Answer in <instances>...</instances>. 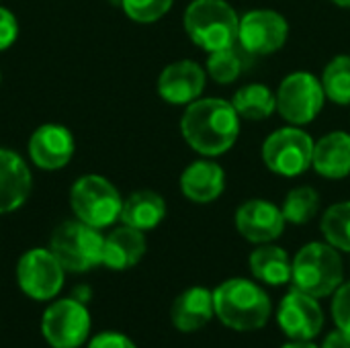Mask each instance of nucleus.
Returning a JSON list of instances; mask_svg holds the SVG:
<instances>
[{"instance_id": "nucleus-1", "label": "nucleus", "mask_w": 350, "mask_h": 348, "mask_svg": "<svg viewBox=\"0 0 350 348\" xmlns=\"http://www.w3.org/2000/svg\"><path fill=\"white\" fill-rule=\"evenodd\" d=\"M185 142L201 156H221L238 139L240 115L221 98H197L180 119Z\"/></svg>"}, {"instance_id": "nucleus-2", "label": "nucleus", "mask_w": 350, "mask_h": 348, "mask_svg": "<svg viewBox=\"0 0 350 348\" xmlns=\"http://www.w3.org/2000/svg\"><path fill=\"white\" fill-rule=\"evenodd\" d=\"M215 316L238 332L260 330L271 318L269 293L248 279H228L213 291Z\"/></svg>"}, {"instance_id": "nucleus-3", "label": "nucleus", "mask_w": 350, "mask_h": 348, "mask_svg": "<svg viewBox=\"0 0 350 348\" xmlns=\"http://www.w3.org/2000/svg\"><path fill=\"white\" fill-rule=\"evenodd\" d=\"M345 281V267L338 250L328 242H310L293 258L291 283L316 299L332 295Z\"/></svg>"}, {"instance_id": "nucleus-4", "label": "nucleus", "mask_w": 350, "mask_h": 348, "mask_svg": "<svg viewBox=\"0 0 350 348\" xmlns=\"http://www.w3.org/2000/svg\"><path fill=\"white\" fill-rule=\"evenodd\" d=\"M240 16L226 0H193L185 10V31L195 45L217 51L238 41Z\"/></svg>"}, {"instance_id": "nucleus-5", "label": "nucleus", "mask_w": 350, "mask_h": 348, "mask_svg": "<svg viewBox=\"0 0 350 348\" xmlns=\"http://www.w3.org/2000/svg\"><path fill=\"white\" fill-rule=\"evenodd\" d=\"M105 236L100 230L80 222L59 224L49 240V250L55 254L66 273H88L103 265Z\"/></svg>"}, {"instance_id": "nucleus-6", "label": "nucleus", "mask_w": 350, "mask_h": 348, "mask_svg": "<svg viewBox=\"0 0 350 348\" xmlns=\"http://www.w3.org/2000/svg\"><path fill=\"white\" fill-rule=\"evenodd\" d=\"M70 205L76 219L105 230L119 222L123 197L105 176L84 174L70 189Z\"/></svg>"}, {"instance_id": "nucleus-7", "label": "nucleus", "mask_w": 350, "mask_h": 348, "mask_svg": "<svg viewBox=\"0 0 350 348\" xmlns=\"http://www.w3.org/2000/svg\"><path fill=\"white\" fill-rule=\"evenodd\" d=\"M41 336L51 348H80L88 343L92 318L88 306L74 299H53L41 314Z\"/></svg>"}, {"instance_id": "nucleus-8", "label": "nucleus", "mask_w": 350, "mask_h": 348, "mask_svg": "<svg viewBox=\"0 0 350 348\" xmlns=\"http://www.w3.org/2000/svg\"><path fill=\"white\" fill-rule=\"evenodd\" d=\"M64 281L66 269L49 248H31L16 263L18 289L33 302H53Z\"/></svg>"}, {"instance_id": "nucleus-9", "label": "nucleus", "mask_w": 350, "mask_h": 348, "mask_svg": "<svg viewBox=\"0 0 350 348\" xmlns=\"http://www.w3.org/2000/svg\"><path fill=\"white\" fill-rule=\"evenodd\" d=\"M314 139L299 127L273 131L262 144L265 166L279 176H299L312 166Z\"/></svg>"}, {"instance_id": "nucleus-10", "label": "nucleus", "mask_w": 350, "mask_h": 348, "mask_svg": "<svg viewBox=\"0 0 350 348\" xmlns=\"http://www.w3.org/2000/svg\"><path fill=\"white\" fill-rule=\"evenodd\" d=\"M326 101L322 82L310 72L289 74L277 90V111L291 125H306L318 117Z\"/></svg>"}, {"instance_id": "nucleus-11", "label": "nucleus", "mask_w": 350, "mask_h": 348, "mask_svg": "<svg viewBox=\"0 0 350 348\" xmlns=\"http://www.w3.org/2000/svg\"><path fill=\"white\" fill-rule=\"evenodd\" d=\"M289 35V25L277 10H250L240 16L238 41L252 55H269L279 51Z\"/></svg>"}, {"instance_id": "nucleus-12", "label": "nucleus", "mask_w": 350, "mask_h": 348, "mask_svg": "<svg viewBox=\"0 0 350 348\" xmlns=\"http://www.w3.org/2000/svg\"><path fill=\"white\" fill-rule=\"evenodd\" d=\"M277 322L291 340H312L324 326V312L316 297L291 289L279 304Z\"/></svg>"}, {"instance_id": "nucleus-13", "label": "nucleus", "mask_w": 350, "mask_h": 348, "mask_svg": "<svg viewBox=\"0 0 350 348\" xmlns=\"http://www.w3.org/2000/svg\"><path fill=\"white\" fill-rule=\"evenodd\" d=\"M76 150L74 135L68 127L57 123H45L37 127L29 137L31 162L41 170H59L68 166Z\"/></svg>"}, {"instance_id": "nucleus-14", "label": "nucleus", "mask_w": 350, "mask_h": 348, "mask_svg": "<svg viewBox=\"0 0 350 348\" xmlns=\"http://www.w3.org/2000/svg\"><path fill=\"white\" fill-rule=\"evenodd\" d=\"M236 228L252 244H271L283 234L285 217L277 205L265 199H250L238 207Z\"/></svg>"}, {"instance_id": "nucleus-15", "label": "nucleus", "mask_w": 350, "mask_h": 348, "mask_svg": "<svg viewBox=\"0 0 350 348\" xmlns=\"http://www.w3.org/2000/svg\"><path fill=\"white\" fill-rule=\"evenodd\" d=\"M205 88V70L193 59L168 64L158 78V94L170 105H191Z\"/></svg>"}, {"instance_id": "nucleus-16", "label": "nucleus", "mask_w": 350, "mask_h": 348, "mask_svg": "<svg viewBox=\"0 0 350 348\" xmlns=\"http://www.w3.org/2000/svg\"><path fill=\"white\" fill-rule=\"evenodd\" d=\"M33 176L27 162L12 150L0 148V215L25 205L31 195Z\"/></svg>"}, {"instance_id": "nucleus-17", "label": "nucleus", "mask_w": 350, "mask_h": 348, "mask_svg": "<svg viewBox=\"0 0 350 348\" xmlns=\"http://www.w3.org/2000/svg\"><path fill=\"white\" fill-rule=\"evenodd\" d=\"M146 250H148V242L144 232L123 224L105 236L103 267L111 271L133 269L146 256Z\"/></svg>"}, {"instance_id": "nucleus-18", "label": "nucleus", "mask_w": 350, "mask_h": 348, "mask_svg": "<svg viewBox=\"0 0 350 348\" xmlns=\"http://www.w3.org/2000/svg\"><path fill=\"white\" fill-rule=\"evenodd\" d=\"M213 316H215L213 291L205 287H191L183 291L170 308L172 326L180 332H197L205 328Z\"/></svg>"}, {"instance_id": "nucleus-19", "label": "nucleus", "mask_w": 350, "mask_h": 348, "mask_svg": "<svg viewBox=\"0 0 350 348\" xmlns=\"http://www.w3.org/2000/svg\"><path fill=\"white\" fill-rule=\"evenodd\" d=\"M226 189V172L211 160H197L180 174V191L193 203H211Z\"/></svg>"}, {"instance_id": "nucleus-20", "label": "nucleus", "mask_w": 350, "mask_h": 348, "mask_svg": "<svg viewBox=\"0 0 350 348\" xmlns=\"http://www.w3.org/2000/svg\"><path fill=\"white\" fill-rule=\"evenodd\" d=\"M312 166L324 178H347L350 174V133L332 131L314 144Z\"/></svg>"}, {"instance_id": "nucleus-21", "label": "nucleus", "mask_w": 350, "mask_h": 348, "mask_svg": "<svg viewBox=\"0 0 350 348\" xmlns=\"http://www.w3.org/2000/svg\"><path fill=\"white\" fill-rule=\"evenodd\" d=\"M164 215L166 201L162 199V195L154 191H135L127 199H123L119 222L139 232H148L158 228Z\"/></svg>"}, {"instance_id": "nucleus-22", "label": "nucleus", "mask_w": 350, "mask_h": 348, "mask_svg": "<svg viewBox=\"0 0 350 348\" xmlns=\"http://www.w3.org/2000/svg\"><path fill=\"white\" fill-rule=\"evenodd\" d=\"M250 273L265 285H285L291 281L293 260L289 254L275 244H260L248 258Z\"/></svg>"}, {"instance_id": "nucleus-23", "label": "nucleus", "mask_w": 350, "mask_h": 348, "mask_svg": "<svg viewBox=\"0 0 350 348\" xmlns=\"http://www.w3.org/2000/svg\"><path fill=\"white\" fill-rule=\"evenodd\" d=\"M256 55L246 51L240 41H236L230 47L211 51L207 57V72L209 76L219 84H232L238 78H242L252 66Z\"/></svg>"}, {"instance_id": "nucleus-24", "label": "nucleus", "mask_w": 350, "mask_h": 348, "mask_svg": "<svg viewBox=\"0 0 350 348\" xmlns=\"http://www.w3.org/2000/svg\"><path fill=\"white\" fill-rule=\"evenodd\" d=\"M232 105L242 119L262 121L277 111V94L262 84H246L236 90Z\"/></svg>"}, {"instance_id": "nucleus-25", "label": "nucleus", "mask_w": 350, "mask_h": 348, "mask_svg": "<svg viewBox=\"0 0 350 348\" xmlns=\"http://www.w3.org/2000/svg\"><path fill=\"white\" fill-rule=\"evenodd\" d=\"M320 209V193L312 187H295L287 193L283 201V217L289 224L304 226L310 224Z\"/></svg>"}, {"instance_id": "nucleus-26", "label": "nucleus", "mask_w": 350, "mask_h": 348, "mask_svg": "<svg viewBox=\"0 0 350 348\" xmlns=\"http://www.w3.org/2000/svg\"><path fill=\"white\" fill-rule=\"evenodd\" d=\"M322 234L336 250L350 252V201L334 203L322 215Z\"/></svg>"}, {"instance_id": "nucleus-27", "label": "nucleus", "mask_w": 350, "mask_h": 348, "mask_svg": "<svg viewBox=\"0 0 350 348\" xmlns=\"http://www.w3.org/2000/svg\"><path fill=\"white\" fill-rule=\"evenodd\" d=\"M326 98L336 105H350V55H336L322 74Z\"/></svg>"}, {"instance_id": "nucleus-28", "label": "nucleus", "mask_w": 350, "mask_h": 348, "mask_svg": "<svg viewBox=\"0 0 350 348\" xmlns=\"http://www.w3.org/2000/svg\"><path fill=\"white\" fill-rule=\"evenodd\" d=\"M174 0H121L125 14L135 23H156L172 6Z\"/></svg>"}, {"instance_id": "nucleus-29", "label": "nucleus", "mask_w": 350, "mask_h": 348, "mask_svg": "<svg viewBox=\"0 0 350 348\" xmlns=\"http://www.w3.org/2000/svg\"><path fill=\"white\" fill-rule=\"evenodd\" d=\"M332 318L336 322V328L350 334V281L342 283L334 291L332 299Z\"/></svg>"}, {"instance_id": "nucleus-30", "label": "nucleus", "mask_w": 350, "mask_h": 348, "mask_svg": "<svg viewBox=\"0 0 350 348\" xmlns=\"http://www.w3.org/2000/svg\"><path fill=\"white\" fill-rule=\"evenodd\" d=\"M88 348H137L135 343L123 334V332H115V330H105L94 334L88 340Z\"/></svg>"}, {"instance_id": "nucleus-31", "label": "nucleus", "mask_w": 350, "mask_h": 348, "mask_svg": "<svg viewBox=\"0 0 350 348\" xmlns=\"http://www.w3.org/2000/svg\"><path fill=\"white\" fill-rule=\"evenodd\" d=\"M16 37H18L16 16L8 8L0 6V51L8 49L16 41Z\"/></svg>"}, {"instance_id": "nucleus-32", "label": "nucleus", "mask_w": 350, "mask_h": 348, "mask_svg": "<svg viewBox=\"0 0 350 348\" xmlns=\"http://www.w3.org/2000/svg\"><path fill=\"white\" fill-rule=\"evenodd\" d=\"M322 348H350V334L342 332L340 328L330 332L324 343H322Z\"/></svg>"}, {"instance_id": "nucleus-33", "label": "nucleus", "mask_w": 350, "mask_h": 348, "mask_svg": "<svg viewBox=\"0 0 350 348\" xmlns=\"http://www.w3.org/2000/svg\"><path fill=\"white\" fill-rule=\"evenodd\" d=\"M70 297H74V299H78V302H82V304L88 306L90 299H92V289L88 285H76Z\"/></svg>"}, {"instance_id": "nucleus-34", "label": "nucleus", "mask_w": 350, "mask_h": 348, "mask_svg": "<svg viewBox=\"0 0 350 348\" xmlns=\"http://www.w3.org/2000/svg\"><path fill=\"white\" fill-rule=\"evenodd\" d=\"M281 348H318L316 345H312L310 340H291L289 345H285V347Z\"/></svg>"}, {"instance_id": "nucleus-35", "label": "nucleus", "mask_w": 350, "mask_h": 348, "mask_svg": "<svg viewBox=\"0 0 350 348\" xmlns=\"http://www.w3.org/2000/svg\"><path fill=\"white\" fill-rule=\"evenodd\" d=\"M336 6H342V8H350V0H332Z\"/></svg>"}, {"instance_id": "nucleus-36", "label": "nucleus", "mask_w": 350, "mask_h": 348, "mask_svg": "<svg viewBox=\"0 0 350 348\" xmlns=\"http://www.w3.org/2000/svg\"><path fill=\"white\" fill-rule=\"evenodd\" d=\"M0 80H2V74H0Z\"/></svg>"}]
</instances>
